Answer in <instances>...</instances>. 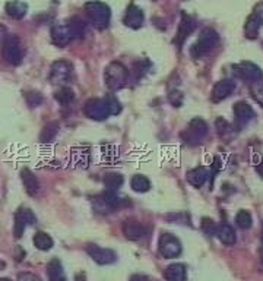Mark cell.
Masks as SVG:
<instances>
[{
  "label": "cell",
  "mask_w": 263,
  "mask_h": 281,
  "mask_svg": "<svg viewBox=\"0 0 263 281\" xmlns=\"http://www.w3.org/2000/svg\"><path fill=\"white\" fill-rule=\"evenodd\" d=\"M125 182L123 176L119 173H109L104 176V186L107 188V191L110 192H116L119 188H122V184Z\"/></svg>",
  "instance_id": "obj_25"
},
{
  "label": "cell",
  "mask_w": 263,
  "mask_h": 281,
  "mask_svg": "<svg viewBox=\"0 0 263 281\" xmlns=\"http://www.w3.org/2000/svg\"><path fill=\"white\" fill-rule=\"evenodd\" d=\"M94 208H95V211H98V212H101V214H109V212L113 211V208L102 199V197L94 198Z\"/></svg>",
  "instance_id": "obj_32"
},
{
  "label": "cell",
  "mask_w": 263,
  "mask_h": 281,
  "mask_svg": "<svg viewBox=\"0 0 263 281\" xmlns=\"http://www.w3.org/2000/svg\"><path fill=\"white\" fill-rule=\"evenodd\" d=\"M168 100H170V103L174 106V107H180L181 104H183V94H181L180 91H171L170 92V96H168Z\"/></svg>",
  "instance_id": "obj_36"
},
{
  "label": "cell",
  "mask_w": 263,
  "mask_h": 281,
  "mask_svg": "<svg viewBox=\"0 0 263 281\" xmlns=\"http://www.w3.org/2000/svg\"><path fill=\"white\" fill-rule=\"evenodd\" d=\"M262 243H263V235H262Z\"/></svg>",
  "instance_id": "obj_42"
},
{
  "label": "cell",
  "mask_w": 263,
  "mask_h": 281,
  "mask_svg": "<svg viewBox=\"0 0 263 281\" xmlns=\"http://www.w3.org/2000/svg\"><path fill=\"white\" fill-rule=\"evenodd\" d=\"M34 245L35 248H38L40 251H50L53 248V239L44 233V231H38L35 236H34Z\"/></svg>",
  "instance_id": "obj_27"
},
{
  "label": "cell",
  "mask_w": 263,
  "mask_h": 281,
  "mask_svg": "<svg viewBox=\"0 0 263 281\" xmlns=\"http://www.w3.org/2000/svg\"><path fill=\"white\" fill-rule=\"evenodd\" d=\"M76 281H85V277H83V275H78V277H76Z\"/></svg>",
  "instance_id": "obj_40"
},
{
  "label": "cell",
  "mask_w": 263,
  "mask_h": 281,
  "mask_svg": "<svg viewBox=\"0 0 263 281\" xmlns=\"http://www.w3.org/2000/svg\"><path fill=\"white\" fill-rule=\"evenodd\" d=\"M21 179H22L24 188H25V191L28 192V195L35 197L38 194L40 183H38V179L34 176V173L29 169H24L21 171Z\"/></svg>",
  "instance_id": "obj_18"
},
{
  "label": "cell",
  "mask_w": 263,
  "mask_h": 281,
  "mask_svg": "<svg viewBox=\"0 0 263 281\" xmlns=\"http://www.w3.org/2000/svg\"><path fill=\"white\" fill-rule=\"evenodd\" d=\"M164 277L167 281H186L187 277V269L183 264H173L167 267L164 271Z\"/></svg>",
  "instance_id": "obj_21"
},
{
  "label": "cell",
  "mask_w": 263,
  "mask_h": 281,
  "mask_svg": "<svg viewBox=\"0 0 263 281\" xmlns=\"http://www.w3.org/2000/svg\"><path fill=\"white\" fill-rule=\"evenodd\" d=\"M57 123H50V125H47V126L44 127V130H42L41 133V140L42 142H50V140L53 139L56 136V133H57Z\"/></svg>",
  "instance_id": "obj_31"
},
{
  "label": "cell",
  "mask_w": 263,
  "mask_h": 281,
  "mask_svg": "<svg viewBox=\"0 0 263 281\" xmlns=\"http://www.w3.org/2000/svg\"><path fill=\"white\" fill-rule=\"evenodd\" d=\"M263 25V2L257 3L253 9V12L247 18L246 25H244V32L246 37L249 38H256L259 34V29Z\"/></svg>",
  "instance_id": "obj_10"
},
{
  "label": "cell",
  "mask_w": 263,
  "mask_h": 281,
  "mask_svg": "<svg viewBox=\"0 0 263 281\" xmlns=\"http://www.w3.org/2000/svg\"><path fill=\"white\" fill-rule=\"evenodd\" d=\"M55 99L59 104L68 106V104H70V103L73 101L75 94H73V91H72L70 88H68V86H62V88L55 94Z\"/></svg>",
  "instance_id": "obj_28"
},
{
  "label": "cell",
  "mask_w": 263,
  "mask_h": 281,
  "mask_svg": "<svg viewBox=\"0 0 263 281\" xmlns=\"http://www.w3.org/2000/svg\"><path fill=\"white\" fill-rule=\"evenodd\" d=\"M0 281H11L9 278H0Z\"/></svg>",
  "instance_id": "obj_41"
},
{
  "label": "cell",
  "mask_w": 263,
  "mask_h": 281,
  "mask_svg": "<svg viewBox=\"0 0 263 281\" xmlns=\"http://www.w3.org/2000/svg\"><path fill=\"white\" fill-rule=\"evenodd\" d=\"M130 186L135 192L138 194H143V192H148L151 189V182L148 177L142 176V174H136L132 177V182H130Z\"/></svg>",
  "instance_id": "obj_26"
},
{
  "label": "cell",
  "mask_w": 263,
  "mask_h": 281,
  "mask_svg": "<svg viewBox=\"0 0 263 281\" xmlns=\"http://www.w3.org/2000/svg\"><path fill=\"white\" fill-rule=\"evenodd\" d=\"M83 113H85L86 117H89L92 120H104L110 116L106 101L101 99L88 100L85 107H83Z\"/></svg>",
  "instance_id": "obj_9"
},
{
  "label": "cell",
  "mask_w": 263,
  "mask_h": 281,
  "mask_svg": "<svg viewBox=\"0 0 263 281\" xmlns=\"http://www.w3.org/2000/svg\"><path fill=\"white\" fill-rule=\"evenodd\" d=\"M194 29V21L189 16V15L186 14V12H183L181 14V21H180V25H179V31H177V35H176V40L174 42L181 47L183 45V42L184 40L193 32Z\"/></svg>",
  "instance_id": "obj_14"
},
{
  "label": "cell",
  "mask_w": 263,
  "mask_h": 281,
  "mask_svg": "<svg viewBox=\"0 0 263 281\" xmlns=\"http://www.w3.org/2000/svg\"><path fill=\"white\" fill-rule=\"evenodd\" d=\"M233 112H234V116H236L237 123L240 126L247 125L250 120L254 117V110L251 109V106H249L246 101H238L236 106H234Z\"/></svg>",
  "instance_id": "obj_16"
},
{
  "label": "cell",
  "mask_w": 263,
  "mask_h": 281,
  "mask_svg": "<svg viewBox=\"0 0 263 281\" xmlns=\"http://www.w3.org/2000/svg\"><path fill=\"white\" fill-rule=\"evenodd\" d=\"M143 19H145L143 12L139 9L136 5H130V6L127 8V11H126V15H125L126 27L133 29L140 28L142 24H143Z\"/></svg>",
  "instance_id": "obj_17"
},
{
  "label": "cell",
  "mask_w": 263,
  "mask_h": 281,
  "mask_svg": "<svg viewBox=\"0 0 263 281\" xmlns=\"http://www.w3.org/2000/svg\"><path fill=\"white\" fill-rule=\"evenodd\" d=\"M130 281H146V278H145V277H142V275H133Z\"/></svg>",
  "instance_id": "obj_38"
},
{
  "label": "cell",
  "mask_w": 263,
  "mask_h": 281,
  "mask_svg": "<svg viewBox=\"0 0 263 281\" xmlns=\"http://www.w3.org/2000/svg\"><path fill=\"white\" fill-rule=\"evenodd\" d=\"M85 32V24L81 18H72L68 22L56 24L51 27V40L56 45L65 47L72 40L81 38Z\"/></svg>",
  "instance_id": "obj_1"
},
{
  "label": "cell",
  "mask_w": 263,
  "mask_h": 281,
  "mask_svg": "<svg viewBox=\"0 0 263 281\" xmlns=\"http://www.w3.org/2000/svg\"><path fill=\"white\" fill-rule=\"evenodd\" d=\"M25 97H27L28 104L31 107H37V106H40L42 103V97L40 92H28Z\"/></svg>",
  "instance_id": "obj_35"
},
{
  "label": "cell",
  "mask_w": 263,
  "mask_h": 281,
  "mask_svg": "<svg viewBox=\"0 0 263 281\" xmlns=\"http://www.w3.org/2000/svg\"><path fill=\"white\" fill-rule=\"evenodd\" d=\"M5 11H6L8 16H11L14 19H22L28 12V5L21 0H11L6 3Z\"/></svg>",
  "instance_id": "obj_20"
},
{
  "label": "cell",
  "mask_w": 263,
  "mask_h": 281,
  "mask_svg": "<svg viewBox=\"0 0 263 281\" xmlns=\"http://www.w3.org/2000/svg\"><path fill=\"white\" fill-rule=\"evenodd\" d=\"M217 236L224 245H234L236 243V231L228 223H222L217 227Z\"/></svg>",
  "instance_id": "obj_22"
},
{
  "label": "cell",
  "mask_w": 263,
  "mask_h": 281,
  "mask_svg": "<svg viewBox=\"0 0 263 281\" xmlns=\"http://www.w3.org/2000/svg\"><path fill=\"white\" fill-rule=\"evenodd\" d=\"M218 40H220V37H218L215 29L205 28L200 32L197 41L192 45V50H190L192 56L196 57V59L205 56L206 53H209L218 44Z\"/></svg>",
  "instance_id": "obj_4"
},
{
  "label": "cell",
  "mask_w": 263,
  "mask_h": 281,
  "mask_svg": "<svg viewBox=\"0 0 263 281\" xmlns=\"http://www.w3.org/2000/svg\"><path fill=\"white\" fill-rule=\"evenodd\" d=\"M127 76H129L127 69L120 62H111L104 70V82L113 91L125 86L127 82Z\"/></svg>",
  "instance_id": "obj_3"
},
{
  "label": "cell",
  "mask_w": 263,
  "mask_h": 281,
  "mask_svg": "<svg viewBox=\"0 0 263 281\" xmlns=\"http://www.w3.org/2000/svg\"><path fill=\"white\" fill-rule=\"evenodd\" d=\"M208 170L205 167H196L187 173V182L194 188H200L203 183L208 180Z\"/></svg>",
  "instance_id": "obj_23"
},
{
  "label": "cell",
  "mask_w": 263,
  "mask_h": 281,
  "mask_svg": "<svg viewBox=\"0 0 263 281\" xmlns=\"http://www.w3.org/2000/svg\"><path fill=\"white\" fill-rule=\"evenodd\" d=\"M251 96L254 97V100L257 103H260L263 106V84L260 82H254V85L251 86Z\"/></svg>",
  "instance_id": "obj_34"
},
{
  "label": "cell",
  "mask_w": 263,
  "mask_h": 281,
  "mask_svg": "<svg viewBox=\"0 0 263 281\" xmlns=\"http://www.w3.org/2000/svg\"><path fill=\"white\" fill-rule=\"evenodd\" d=\"M73 73V66L66 60H57L50 69V82L56 85H65L69 82Z\"/></svg>",
  "instance_id": "obj_7"
},
{
  "label": "cell",
  "mask_w": 263,
  "mask_h": 281,
  "mask_svg": "<svg viewBox=\"0 0 263 281\" xmlns=\"http://www.w3.org/2000/svg\"><path fill=\"white\" fill-rule=\"evenodd\" d=\"M123 233H125V236L127 239L138 240L140 238H143L145 228L136 220H126L125 224H123Z\"/></svg>",
  "instance_id": "obj_19"
},
{
  "label": "cell",
  "mask_w": 263,
  "mask_h": 281,
  "mask_svg": "<svg viewBox=\"0 0 263 281\" xmlns=\"http://www.w3.org/2000/svg\"><path fill=\"white\" fill-rule=\"evenodd\" d=\"M217 129H218L220 135H225L227 132H230L231 126L227 123V120H224V119H218V120H217Z\"/></svg>",
  "instance_id": "obj_37"
},
{
  "label": "cell",
  "mask_w": 263,
  "mask_h": 281,
  "mask_svg": "<svg viewBox=\"0 0 263 281\" xmlns=\"http://www.w3.org/2000/svg\"><path fill=\"white\" fill-rule=\"evenodd\" d=\"M86 252L99 265H110L117 259V255H116L114 251L107 249V248H101V246H97V245L86 246Z\"/></svg>",
  "instance_id": "obj_12"
},
{
  "label": "cell",
  "mask_w": 263,
  "mask_h": 281,
  "mask_svg": "<svg viewBox=\"0 0 263 281\" xmlns=\"http://www.w3.org/2000/svg\"><path fill=\"white\" fill-rule=\"evenodd\" d=\"M85 12L89 16L91 22L97 27V28H106L109 27L110 24L111 12L110 8L102 3V2H97V0H92V2H88L85 5Z\"/></svg>",
  "instance_id": "obj_2"
},
{
  "label": "cell",
  "mask_w": 263,
  "mask_h": 281,
  "mask_svg": "<svg viewBox=\"0 0 263 281\" xmlns=\"http://www.w3.org/2000/svg\"><path fill=\"white\" fill-rule=\"evenodd\" d=\"M37 218L32 214V211L28 208H21L15 214V238H21L25 231L27 224H35Z\"/></svg>",
  "instance_id": "obj_13"
},
{
  "label": "cell",
  "mask_w": 263,
  "mask_h": 281,
  "mask_svg": "<svg viewBox=\"0 0 263 281\" xmlns=\"http://www.w3.org/2000/svg\"><path fill=\"white\" fill-rule=\"evenodd\" d=\"M217 227H218V225L215 224L211 218H203V220H202V228L205 230V233L209 235V236L217 235Z\"/></svg>",
  "instance_id": "obj_33"
},
{
  "label": "cell",
  "mask_w": 263,
  "mask_h": 281,
  "mask_svg": "<svg viewBox=\"0 0 263 281\" xmlns=\"http://www.w3.org/2000/svg\"><path fill=\"white\" fill-rule=\"evenodd\" d=\"M2 53H3V59L12 66H18L22 62V47L16 35L5 37Z\"/></svg>",
  "instance_id": "obj_5"
},
{
  "label": "cell",
  "mask_w": 263,
  "mask_h": 281,
  "mask_svg": "<svg viewBox=\"0 0 263 281\" xmlns=\"http://www.w3.org/2000/svg\"><path fill=\"white\" fill-rule=\"evenodd\" d=\"M257 171H259V174L263 177V163L262 164H259V167H257Z\"/></svg>",
  "instance_id": "obj_39"
},
{
  "label": "cell",
  "mask_w": 263,
  "mask_h": 281,
  "mask_svg": "<svg viewBox=\"0 0 263 281\" xmlns=\"http://www.w3.org/2000/svg\"><path fill=\"white\" fill-rule=\"evenodd\" d=\"M236 223L240 228L243 230H249L251 224H253V220H251V215H250L249 211L241 210L236 215Z\"/></svg>",
  "instance_id": "obj_29"
},
{
  "label": "cell",
  "mask_w": 263,
  "mask_h": 281,
  "mask_svg": "<svg viewBox=\"0 0 263 281\" xmlns=\"http://www.w3.org/2000/svg\"><path fill=\"white\" fill-rule=\"evenodd\" d=\"M47 274H48V280L50 281H66L65 271L62 268V264L57 259H53L47 265Z\"/></svg>",
  "instance_id": "obj_24"
},
{
  "label": "cell",
  "mask_w": 263,
  "mask_h": 281,
  "mask_svg": "<svg viewBox=\"0 0 263 281\" xmlns=\"http://www.w3.org/2000/svg\"><path fill=\"white\" fill-rule=\"evenodd\" d=\"M208 133V125H206V122L205 120H202V119H193L190 123H189V126L187 129L183 132V139L186 140L187 144H199L200 140L205 138V135Z\"/></svg>",
  "instance_id": "obj_6"
},
{
  "label": "cell",
  "mask_w": 263,
  "mask_h": 281,
  "mask_svg": "<svg viewBox=\"0 0 263 281\" xmlns=\"http://www.w3.org/2000/svg\"><path fill=\"white\" fill-rule=\"evenodd\" d=\"M234 73H236L238 78L241 79H246V81H251V82H259L262 79L263 73L260 68L251 62H241L236 66H233Z\"/></svg>",
  "instance_id": "obj_11"
},
{
  "label": "cell",
  "mask_w": 263,
  "mask_h": 281,
  "mask_svg": "<svg viewBox=\"0 0 263 281\" xmlns=\"http://www.w3.org/2000/svg\"><path fill=\"white\" fill-rule=\"evenodd\" d=\"M236 89V82L231 79H222L217 82L212 89V100L214 101H222L231 96V92Z\"/></svg>",
  "instance_id": "obj_15"
},
{
  "label": "cell",
  "mask_w": 263,
  "mask_h": 281,
  "mask_svg": "<svg viewBox=\"0 0 263 281\" xmlns=\"http://www.w3.org/2000/svg\"><path fill=\"white\" fill-rule=\"evenodd\" d=\"M104 101H106V104H107V107H109L110 114L116 116V114H119V113L122 112V104H120V101L117 100V97H114L113 94H109V96L104 99Z\"/></svg>",
  "instance_id": "obj_30"
},
{
  "label": "cell",
  "mask_w": 263,
  "mask_h": 281,
  "mask_svg": "<svg viewBox=\"0 0 263 281\" xmlns=\"http://www.w3.org/2000/svg\"><path fill=\"white\" fill-rule=\"evenodd\" d=\"M158 249L160 253L167 258V259H173L177 258L181 253V243L177 238H174L170 233H163L160 242H158Z\"/></svg>",
  "instance_id": "obj_8"
}]
</instances>
